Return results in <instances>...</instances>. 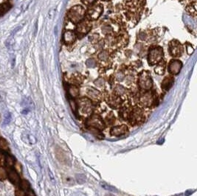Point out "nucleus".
Masks as SVG:
<instances>
[{"label":"nucleus","instance_id":"1","mask_svg":"<svg viewBox=\"0 0 197 196\" xmlns=\"http://www.w3.org/2000/svg\"><path fill=\"white\" fill-rule=\"evenodd\" d=\"M135 101L140 107L151 108L155 106L157 102V93L154 91H145L139 95L134 96Z\"/></svg>","mask_w":197,"mask_h":196},{"label":"nucleus","instance_id":"2","mask_svg":"<svg viewBox=\"0 0 197 196\" xmlns=\"http://www.w3.org/2000/svg\"><path fill=\"white\" fill-rule=\"evenodd\" d=\"M76 104L79 113L83 117H89L92 114L95 110V106L92 101L87 97H82L79 99Z\"/></svg>","mask_w":197,"mask_h":196},{"label":"nucleus","instance_id":"3","mask_svg":"<svg viewBox=\"0 0 197 196\" xmlns=\"http://www.w3.org/2000/svg\"><path fill=\"white\" fill-rule=\"evenodd\" d=\"M145 113L140 107L132 108L129 114L128 122L132 126L139 125L145 122Z\"/></svg>","mask_w":197,"mask_h":196},{"label":"nucleus","instance_id":"4","mask_svg":"<svg viewBox=\"0 0 197 196\" xmlns=\"http://www.w3.org/2000/svg\"><path fill=\"white\" fill-rule=\"evenodd\" d=\"M68 19L73 23L78 24L81 22L85 16V10L82 6L76 5L72 7L67 13Z\"/></svg>","mask_w":197,"mask_h":196},{"label":"nucleus","instance_id":"5","mask_svg":"<svg viewBox=\"0 0 197 196\" xmlns=\"http://www.w3.org/2000/svg\"><path fill=\"white\" fill-rule=\"evenodd\" d=\"M163 50L160 47H152L149 49L148 55V63L151 65H155L162 60Z\"/></svg>","mask_w":197,"mask_h":196},{"label":"nucleus","instance_id":"6","mask_svg":"<svg viewBox=\"0 0 197 196\" xmlns=\"http://www.w3.org/2000/svg\"><path fill=\"white\" fill-rule=\"evenodd\" d=\"M86 127L87 128H96V129L100 130V131H104L106 128V125L104 123V121L103 120L102 118L97 113H93L90 115L86 119Z\"/></svg>","mask_w":197,"mask_h":196},{"label":"nucleus","instance_id":"7","mask_svg":"<svg viewBox=\"0 0 197 196\" xmlns=\"http://www.w3.org/2000/svg\"><path fill=\"white\" fill-rule=\"evenodd\" d=\"M138 86L143 91H148L153 86V81L148 72L143 71L138 78Z\"/></svg>","mask_w":197,"mask_h":196},{"label":"nucleus","instance_id":"8","mask_svg":"<svg viewBox=\"0 0 197 196\" xmlns=\"http://www.w3.org/2000/svg\"><path fill=\"white\" fill-rule=\"evenodd\" d=\"M106 103L111 108L117 109L122 106L123 100L121 97L116 95V94H110L106 97Z\"/></svg>","mask_w":197,"mask_h":196},{"label":"nucleus","instance_id":"9","mask_svg":"<svg viewBox=\"0 0 197 196\" xmlns=\"http://www.w3.org/2000/svg\"><path fill=\"white\" fill-rule=\"evenodd\" d=\"M104 10V7L101 4H95L92 5L90 8L88 10L87 16L89 19L91 20H95L98 19Z\"/></svg>","mask_w":197,"mask_h":196},{"label":"nucleus","instance_id":"10","mask_svg":"<svg viewBox=\"0 0 197 196\" xmlns=\"http://www.w3.org/2000/svg\"><path fill=\"white\" fill-rule=\"evenodd\" d=\"M169 50H170V54H171V55L173 56V57H179V56H180L181 55H182V52H183L182 46L181 45L180 43L176 41V40H173V41L170 43Z\"/></svg>","mask_w":197,"mask_h":196},{"label":"nucleus","instance_id":"11","mask_svg":"<svg viewBox=\"0 0 197 196\" xmlns=\"http://www.w3.org/2000/svg\"><path fill=\"white\" fill-rule=\"evenodd\" d=\"M91 28H92V25L90 22L87 20H83L79 22L76 30L78 35H84L91 30Z\"/></svg>","mask_w":197,"mask_h":196},{"label":"nucleus","instance_id":"12","mask_svg":"<svg viewBox=\"0 0 197 196\" xmlns=\"http://www.w3.org/2000/svg\"><path fill=\"white\" fill-rule=\"evenodd\" d=\"M129 132V128L126 125L113 126L110 130V134L113 136H120Z\"/></svg>","mask_w":197,"mask_h":196},{"label":"nucleus","instance_id":"13","mask_svg":"<svg viewBox=\"0 0 197 196\" xmlns=\"http://www.w3.org/2000/svg\"><path fill=\"white\" fill-rule=\"evenodd\" d=\"M182 63L180 60H176V59L172 60L169 63L168 72L173 75H177V74L180 72L181 69H182Z\"/></svg>","mask_w":197,"mask_h":196},{"label":"nucleus","instance_id":"14","mask_svg":"<svg viewBox=\"0 0 197 196\" xmlns=\"http://www.w3.org/2000/svg\"><path fill=\"white\" fill-rule=\"evenodd\" d=\"M86 95L89 97V100L95 102H100L102 99V94L101 91L92 87L86 89Z\"/></svg>","mask_w":197,"mask_h":196},{"label":"nucleus","instance_id":"15","mask_svg":"<svg viewBox=\"0 0 197 196\" xmlns=\"http://www.w3.org/2000/svg\"><path fill=\"white\" fill-rule=\"evenodd\" d=\"M173 80H174L172 76H170V75L165 78L161 83L162 89L164 90V91H168V90L171 88L172 85H173Z\"/></svg>","mask_w":197,"mask_h":196},{"label":"nucleus","instance_id":"16","mask_svg":"<svg viewBox=\"0 0 197 196\" xmlns=\"http://www.w3.org/2000/svg\"><path fill=\"white\" fill-rule=\"evenodd\" d=\"M132 108L129 106H123L119 111V118L122 120L128 121Z\"/></svg>","mask_w":197,"mask_h":196},{"label":"nucleus","instance_id":"17","mask_svg":"<svg viewBox=\"0 0 197 196\" xmlns=\"http://www.w3.org/2000/svg\"><path fill=\"white\" fill-rule=\"evenodd\" d=\"M76 39V34L72 30L66 31L64 34V41L67 44H70Z\"/></svg>","mask_w":197,"mask_h":196},{"label":"nucleus","instance_id":"18","mask_svg":"<svg viewBox=\"0 0 197 196\" xmlns=\"http://www.w3.org/2000/svg\"><path fill=\"white\" fill-rule=\"evenodd\" d=\"M114 94L119 96L122 98L123 97H126L129 94V91L126 88L121 85H117L114 88Z\"/></svg>","mask_w":197,"mask_h":196},{"label":"nucleus","instance_id":"19","mask_svg":"<svg viewBox=\"0 0 197 196\" xmlns=\"http://www.w3.org/2000/svg\"><path fill=\"white\" fill-rule=\"evenodd\" d=\"M104 123H105L106 126H111L114 124L115 122V116H114V113L112 112H110L108 114L106 115V116L105 117L104 119Z\"/></svg>","mask_w":197,"mask_h":196},{"label":"nucleus","instance_id":"20","mask_svg":"<svg viewBox=\"0 0 197 196\" xmlns=\"http://www.w3.org/2000/svg\"><path fill=\"white\" fill-rule=\"evenodd\" d=\"M165 63L163 62L162 60L158 63L156 66L154 71H155V73H157V75H162L165 73Z\"/></svg>","mask_w":197,"mask_h":196},{"label":"nucleus","instance_id":"21","mask_svg":"<svg viewBox=\"0 0 197 196\" xmlns=\"http://www.w3.org/2000/svg\"><path fill=\"white\" fill-rule=\"evenodd\" d=\"M9 178L11 180V182L14 184L15 185L18 184L19 183V177L18 174L14 171H11L9 173Z\"/></svg>","mask_w":197,"mask_h":196},{"label":"nucleus","instance_id":"22","mask_svg":"<svg viewBox=\"0 0 197 196\" xmlns=\"http://www.w3.org/2000/svg\"><path fill=\"white\" fill-rule=\"evenodd\" d=\"M69 93L73 97H76L79 95L80 91H79V88L76 85H72L69 88Z\"/></svg>","mask_w":197,"mask_h":196},{"label":"nucleus","instance_id":"23","mask_svg":"<svg viewBox=\"0 0 197 196\" xmlns=\"http://www.w3.org/2000/svg\"><path fill=\"white\" fill-rule=\"evenodd\" d=\"M101 187H102L104 189H105L106 190H108V191L117 192L116 188H114V187H112V186L109 185V184H105V183H101Z\"/></svg>","mask_w":197,"mask_h":196},{"label":"nucleus","instance_id":"24","mask_svg":"<svg viewBox=\"0 0 197 196\" xmlns=\"http://www.w3.org/2000/svg\"><path fill=\"white\" fill-rule=\"evenodd\" d=\"M98 57H99L100 60L106 61L109 58V53L106 51H102L98 55Z\"/></svg>","mask_w":197,"mask_h":196},{"label":"nucleus","instance_id":"25","mask_svg":"<svg viewBox=\"0 0 197 196\" xmlns=\"http://www.w3.org/2000/svg\"><path fill=\"white\" fill-rule=\"evenodd\" d=\"M115 78L117 81H123V80L125 79V75L123 74V72H119L116 74L115 75Z\"/></svg>","mask_w":197,"mask_h":196},{"label":"nucleus","instance_id":"26","mask_svg":"<svg viewBox=\"0 0 197 196\" xmlns=\"http://www.w3.org/2000/svg\"><path fill=\"white\" fill-rule=\"evenodd\" d=\"M11 114L10 113H7L5 115V119H4V122H3V125H8L11 120Z\"/></svg>","mask_w":197,"mask_h":196},{"label":"nucleus","instance_id":"27","mask_svg":"<svg viewBox=\"0 0 197 196\" xmlns=\"http://www.w3.org/2000/svg\"><path fill=\"white\" fill-rule=\"evenodd\" d=\"M95 84L98 87H101V88H102V87L104 86L105 82H104V79H102V78H99V79H98L97 80H95Z\"/></svg>","mask_w":197,"mask_h":196},{"label":"nucleus","instance_id":"28","mask_svg":"<svg viewBox=\"0 0 197 196\" xmlns=\"http://www.w3.org/2000/svg\"><path fill=\"white\" fill-rule=\"evenodd\" d=\"M7 177L6 171L3 167H0V180L5 179Z\"/></svg>","mask_w":197,"mask_h":196},{"label":"nucleus","instance_id":"29","mask_svg":"<svg viewBox=\"0 0 197 196\" xmlns=\"http://www.w3.org/2000/svg\"><path fill=\"white\" fill-rule=\"evenodd\" d=\"M98 39H99V36L98 34H93L90 36V41H92V43H98Z\"/></svg>","mask_w":197,"mask_h":196},{"label":"nucleus","instance_id":"30","mask_svg":"<svg viewBox=\"0 0 197 196\" xmlns=\"http://www.w3.org/2000/svg\"><path fill=\"white\" fill-rule=\"evenodd\" d=\"M86 63H87V66H89V67H94V66H95V64H96V61L94 59L91 58L87 60Z\"/></svg>","mask_w":197,"mask_h":196},{"label":"nucleus","instance_id":"31","mask_svg":"<svg viewBox=\"0 0 197 196\" xmlns=\"http://www.w3.org/2000/svg\"><path fill=\"white\" fill-rule=\"evenodd\" d=\"M22 187L24 190H29V188H30V184L27 182V181H23L22 183Z\"/></svg>","mask_w":197,"mask_h":196},{"label":"nucleus","instance_id":"32","mask_svg":"<svg viewBox=\"0 0 197 196\" xmlns=\"http://www.w3.org/2000/svg\"><path fill=\"white\" fill-rule=\"evenodd\" d=\"M7 146H8V144H7L6 141H5V139H0V147L2 149H5L7 147Z\"/></svg>","mask_w":197,"mask_h":196},{"label":"nucleus","instance_id":"33","mask_svg":"<svg viewBox=\"0 0 197 196\" xmlns=\"http://www.w3.org/2000/svg\"><path fill=\"white\" fill-rule=\"evenodd\" d=\"M106 30V32H105V34H109L112 29H111V27H110L109 26H104V27H102V32H104Z\"/></svg>","mask_w":197,"mask_h":196},{"label":"nucleus","instance_id":"34","mask_svg":"<svg viewBox=\"0 0 197 196\" xmlns=\"http://www.w3.org/2000/svg\"><path fill=\"white\" fill-rule=\"evenodd\" d=\"M81 1L86 5H92L95 2V0H81Z\"/></svg>","mask_w":197,"mask_h":196},{"label":"nucleus","instance_id":"35","mask_svg":"<svg viewBox=\"0 0 197 196\" xmlns=\"http://www.w3.org/2000/svg\"><path fill=\"white\" fill-rule=\"evenodd\" d=\"M16 196H25V193L22 190H17L16 191Z\"/></svg>","mask_w":197,"mask_h":196},{"label":"nucleus","instance_id":"36","mask_svg":"<svg viewBox=\"0 0 197 196\" xmlns=\"http://www.w3.org/2000/svg\"><path fill=\"white\" fill-rule=\"evenodd\" d=\"M65 180H66V184H73V183H74V181H73V179L72 178H69V177H67V178H65Z\"/></svg>","mask_w":197,"mask_h":196},{"label":"nucleus","instance_id":"37","mask_svg":"<svg viewBox=\"0 0 197 196\" xmlns=\"http://www.w3.org/2000/svg\"><path fill=\"white\" fill-rule=\"evenodd\" d=\"M7 162H8L9 165H12L13 163H14V162H13V159H11V157H8V159H7Z\"/></svg>","mask_w":197,"mask_h":196},{"label":"nucleus","instance_id":"38","mask_svg":"<svg viewBox=\"0 0 197 196\" xmlns=\"http://www.w3.org/2000/svg\"><path fill=\"white\" fill-rule=\"evenodd\" d=\"M27 196H36V195H35L34 192H33L32 191V190H30L28 191V193H27Z\"/></svg>","mask_w":197,"mask_h":196},{"label":"nucleus","instance_id":"39","mask_svg":"<svg viewBox=\"0 0 197 196\" xmlns=\"http://www.w3.org/2000/svg\"><path fill=\"white\" fill-rule=\"evenodd\" d=\"M106 196H114V195H106Z\"/></svg>","mask_w":197,"mask_h":196},{"label":"nucleus","instance_id":"40","mask_svg":"<svg viewBox=\"0 0 197 196\" xmlns=\"http://www.w3.org/2000/svg\"><path fill=\"white\" fill-rule=\"evenodd\" d=\"M104 1H109V0H104Z\"/></svg>","mask_w":197,"mask_h":196}]
</instances>
